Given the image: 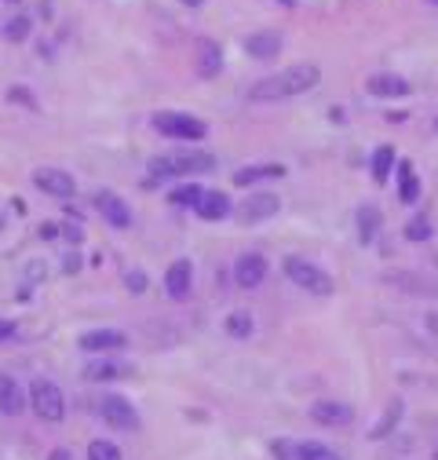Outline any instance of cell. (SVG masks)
<instances>
[{
    "instance_id": "6da1fadb",
    "label": "cell",
    "mask_w": 438,
    "mask_h": 460,
    "mask_svg": "<svg viewBox=\"0 0 438 460\" xmlns=\"http://www.w3.org/2000/svg\"><path fill=\"white\" fill-rule=\"evenodd\" d=\"M322 81V70L315 63H296L277 73L260 77L256 84H248V99L253 103H281V99H296L303 91H310Z\"/></svg>"
},
{
    "instance_id": "7a4b0ae2",
    "label": "cell",
    "mask_w": 438,
    "mask_h": 460,
    "mask_svg": "<svg viewBox=\"0 0 438 460\" xmlns=\"http://www.w3.org/2000/svg\"><path fill=\"white\" fill-rule=\"evenodd\" d=\"M215 158L205 150H183V153H165V158L150 161V175L153 179H183V175H201L212 172Z\"/></svg>"
},
{
    "instance_id": "3957f363",
    "label": "cell",
    "mask_w": 438,
    "mask_h": 460,
    "mask_svg": "<svg viewBox=\"0 0 438 460\" xmlns=\"http://www.w3.org/2000/svg\"><path fill=\"white\" fill-rule=\"evenodd\" d=\"M285 278H289L296 289L310 292V296H332V289H336V282L329 278V274H325L318 263L303 260V256H289V260H285Z\"/></svg>"
},
{
    "instance_id": "277c9868",
    "label": "cell",
    "mask_w": 438,
    "mask_h": 460,
    "mask_svg": "<svg viewBox=\"0 0 438 460\" xmlns=\"http://www.w3.org/2000/svg\"><path fill=\"white\" fill-rule=\"evenodd\" d=\"M153 128L168 139H186V143H198L208 136V125L194 113H179V110H161L153 113Z\"/></svg>"
},
{
    "instance_id": "5b68a950",
    "label": "cell",
    "mask_w": 438,
    "mask_h": 460,
    "mask_svg": "<svg viewBox=\"0 0 438 460\" xmlns=\"http://www.w3.org/2000/svg\"><path fill=\"white\" fill-rule=\"evenodd\" d=\"M29 406H34V413L44 424H62V416H66V394L51 380H34L29 384Z\"/></svg>"
},
{
    "instance_id": "8992f818",
    "label": "cell",
    "mask_w": 438,
    "mask_h": 460,
    "mask_svg": "<svg viewBox=\"0 0 438 460\" xmlns=\"http://www.w3.org/2000/svg\"><path fill=\"white\" fill-rule=\"evenodd\" d=\"M99 413H103V420L110 427H117V431H136V427H139V413H136V406L124 394H113V391L103 394L99 398Z\"/></svg>"
},
{
    "instance_id": "52a82bcc",
    "label": "cell",
    "mask_w": 438,
    "mask_h": 460,
    "mask_svg": "<svg viewBox=\"0 0 438 460\" xmlns=\"http://www.w3.org/2000/svg\"><path fill=\"white\" fill-rule=\"evenodd\" d=\"M277 208H281V198H277V194L256 190V194H248V198L238 205V220H241V223H263V220L277 216Z\"/></svg>"
},
{
    "instance_id": "ba28073f",
    "label": "cell",
    "mask_w": 438,
    "mask_h": 460,
    "mask_svg": "<svg viewBox=\"0 0 438 460\" xmlns=\"http://www.w3.org/2000/svg\"><path fill=\"white\" fill-rule=\"evenodd\" d=\"M34 187L48 198H73L77 194V179L62 168H37L34 172Z\"/></svg>"
},
{
    "instance_id": "9c48e42d",
    "label": "cell",
    "mask_w": 438,
    "mask_h": 460,
    "mask_svg": "<svg viewBox=\"0 0 438 460\" xmlns=\"http://www.w3.org/2000/svg\"><path fill=\"white\" fill-rule=\"evenodd\" d=\"M96 208H99V216H103L110 227H117V230L132 227V208H128V201H124L121 194L99 190V194H96Z\"/></svg>"
},
{
    "instance_id": "30bf717a",
    "label": "cell",
    "mask_w": 438,
    "mask_h": 460,
    "mask_svg": "<svg viewBox=\"0 0 438 460\" xmlns=\"http://www.w3.org/2000/svg\"><path fill=\"white\" fill-rule=\"evenodd\" d=\"M263 278H267V260L260 252H241L234 260V282L241 289H260Z\"/></svg>"
},
{
    "instance_id": "8fae6325",
    "label": "cell",
    "mask_w": 438,
    "mask_h": 460,
    "mask_svg": "<svg viewBox=\"0 0 438 460\" xmlns=\"http://www.w3.org/2000/svg\"><path fill=\"white\" fill-rule=\"evenodd\" d=\"M387 282L402 292H409V296H431L438 300V278H431V274H417V270H394L387 274Z\"/></svg>"
},
{
    "instance_id": "7c38bea8",
    "label": "cell",
    "mask_w": 438,
    "mask_h": 460,
    "mask_svg": "<svg viewBox=\"0 0 438 460\" xmlns=\"http://www.w3.org/2000/svg\"><path fill=\"white\" fill-rule=\"evenodd\" d=\"M365 91H369V96H377V99H405L413 91V84L405 77H398V73H372L365 81Z\"/></svg>"
},
{
    "instance_id": "4fadbf2b",
    "label": "cell",
    "mask_w": 438,
    "mask_h": 460,
    "mask_svg": "<svg viewBox=\"0 0 438 460\" xmlns=\"http://www.w3.org/2000/svg\"><path fill=\"white\" fill-rule=\"evenodd\" d=\"M26 406H29V391L15 377L0 373V413H4V416H19Z\"/></svg>"
},
{
    "instance_id": "5bb4252c",
    "label": "cell",
    "mask_w": 438,
    "mask_h": 460,
    "mask_svg": "<svg viewBox=\"0 0 438 460\" xmlns=\"http://www.w3.org/2000/svg\"><path fill=\"white\" fill-rule=\"evenodd\" d=\"M190 285H194V263L190 260H175L165 270V292L172 300H186L190 296Z\"/></svg>"
},
{
    "instance_id": "9a60e30c",
    "label": "cell",
    "mask_w": 438,
    "mask_h": 460,
    "mask_svg": "<svg viewBox=\"0 0 438 460\" xmlns=\"http://www.w3.org/2000/svg\"><path fill=\"white\" fill-rule=\"evenodd\" d=\"M124 344H128V336L117 332V329H91L81 336V351L88 354H106V351H121Z\"/></svg>"
},
{
    "instance_id": "2e32d148",
    "label": "cell",
    "mask_w": 438,
    "mask_h": 460,
    "mask_svg": "<svg viewBox=\"0 0 438 460\" xmlns=\"http://www.w3.org/2000/svg\"><path fill=\"white\" fill-rule=\"evenodd\" d=\"M310 416H315L318 424L325 427H347L355 420V409L347 402H332V398H322V402L310 406Z\"/></svg>"
},
{
    "instance_id": "e0dca14e",
    "label": "cell",
    "mask_w": 438,
    "mask_h": 460,
    "mask_svg": "<svg viewBox=\"0 0 438 460\" xmlns=\"http://www.w3.org/2000/svg\"><path fill=\"white\" fill-rule=\"evenodd\" d=\"M124 377H132V365H124V362L96 358L84 365V380H91V384H110V380H124Z\"/></svg>"
},
{
    "instance_id": "ac0fdd59",
    "label": "cell",
    "mask_w": 438,
    "mask_h": 460,
    "mask_svg": "<svg viewBox=\"0 0 438 460\" xmlns=\"http://www.w3.org/2000/svg\"><path fill=\"white\" fill-rule=\"evenodd\" d=\"M230 198L223 194V190H205L201 194V201L194 205V212H198V216L201 220H208V223H219V220H227L230 216Z\"/></svg>"
},
{
    "instance_id": "d6986e66",
    "label": "cell",
    "mask_w": 438,
    "mask_h": 460,
    "mask_svg": "<svg viewBox=\"0 0 438 460\" xmlns=\"http://www.w3.org/2000/svg\"><path fill=\"white\" fill-rule=\"evenodd\" d=\"M245 51L253 55V58H277V51H281V34H274V29H260V34H253V37H245Z\"/></svg>"
},
{
    "instance_id": "ffe728a7",
    "label": "cell",
    "mask_w": 438,
    "mask_h": 460,
    "mask_svg": "<svg viewBox=\"0 0 438 460\" xmlns=\"http://www.w3.org/2000/svg\"><path fill=\"white\" fill-rule=\"evenodd\" d=\"M281 175H285V165L267 161V165H245V168H238V172H234V183H238V187H253V183L281 179Z\"/></svg>"
},
{
    "instance_id": "44dd1931",
    "label": "cell",
    "mask_w": 438,
    "mask_h": 460,
    "mask_svg": "<svg viewBox=\"0 0 438 460\" xmlns=\"http://www.w3.org/2000/svg\"><path fill=\"white\" fill-rule=\"evenodd\" d=\"M219 70H223V48L215 41H198V73L215 77Z\"/></svg>"
},
{
    "instance_id": "7402d4cb",
    "label": "cell",
    "mask_w": 438,
    "mask_h": 460,
    "mask_svg": "<svg viewBox=\"0 0 438 460\" xmlns=\"http://www.w3.org/2000/svg\"><path fill=\"white\" fill-rule=\"evenodd\" d=\"M380 227H384L380 208H377V205H362V208H358V237H362L365 245H369V241H377Z\"/></svg>"
},
{
    "instance_id": "603a6c76",
    "label": "cell",
    "mask_w": 438,
    "mask_h": 460,
    "mask_svg": "<svg viewBox=\"0 0 438 460\" xmlns=\"http://www.w3.org/2000/svg\"><path fill=\"white\" fill-rule=\"evenodd\" d=\"M398 198L405 205H413L420 198V179H417V172H413L409 161H398Z\"/></svg>"
},
{
    "instance_id": "cb8c5ba5",
    "label": "cell",
    "mask_w": 438,
    "mask_h": 460,
    "mask_svg": "<svg viewBox=\"0 0 438 460\" xmlns=\"http://www.w3.org/2000/svg\"><path fill=\"white\" fill-rule=\"evenodd\" d=\"M223 329H227V336H234V340H248L253 329H256V322H253V315H248V311H230L227 322H223Z\"/></svg>"
},
{
    "instance_id": "d4e9b609",
    "label": "cell",
    "mask_w": 438,
    "mask_h": 460,
    "mask_svg": "<svg viewBox=\"0 0 438 460\" xmlns=\"http://www.w3.org/2000/svg\"><path fill=\"white\" fill-rule=\"evenodd\" d=\"M398 420H402V402L394 398V402H387V409H384V416H380V424L369 431V439H387L394 427H398Z\"/></svg>"
},
{
    "instance_id": "484cf974",
    "label": "cell",
    "mask_w": 438,
    "mask_h": 460,
    "mask_svg": "<svg viewBox=\"0 0 438 460\" xmlns=\"http://www.w3.org/2000/svg\"><path fill=\"white\" fill-rule=\"evenodd\" d=\"M391 168H394V146H377V153H372V179L377 183H387V175H391Z\"/></svg>"
},
{
    "instance_id": "4316f807",
    "label": "cell",
    "mask_w": 438,
    "mask_h": 460,
    "mask_svg": "<svg viewBox=\"0 0 438 460\" xmlns=\"http://www.w3.org/2000/svg\"><path fill=\"white\" fill-rule=\"evenodd\" d=\"M296 460H343L325 442H296Z\"/></svg>"
},
{
    "instance_id": "83f0119b",
    "label": "cell",
    "mask_w": 438,
    "mask_h": 460,
    "mask_svg": "<svg viewBox=\"0 0 438 460\" xmlns=\"http://www.w3.org/2000/svg\"><path fill=\"white\" fill-rule=\"evenodd\" d=\"M29 29H34V19H29V15H11V19L4 22V41L22 44V41L29 37Z\"/></svg>"
},
{
    "instance_id": "f1b7e54d",
    "label": "cell",
    "mask_w": 438,
    "mask_h": 460,
    "mask_svg": "<svg viewBox=\"0 0 438 460\" xmlns=\"http://www.w3.org/2000/svg\"><path fill=\"white\" fill-rule=\"evenodd\" d=\"M201 194H205V187H198V183H183V187H175L168 198H172V205H198L201 201Z\"/></svg>"
},
{
    "instance_id": "f546056e",
    "label": "cell",
    "mask_w": 438,
    "mask_h": 460,
    "mask_svg": "<svg viewBox=\"0 0 438 460\" xmlns=\"http://www.w3.org/2000/svg\"><path fill=\"white\" fill-rule=\"evenodd\" d=\"M88 460H121V449H117V442L96 439V442H88Z\"/></svg>"
},
{
    "instance_id": "4dcf8cb0",
    "label": "cell",
    "mask_w": 438,
    "mask_h": 460,
    "mask_svg": "<svg viewBox=\"0 0 438 460\" xmlns=\"http://www.w3.org/2000/svg\"><path fill=\"white\" fill-rule=\"evenodd\" d=\"M405 237H409V241H427L431 237V223L424 216H413L409 223H405Z\"/></svg>"
},
{
    "instance_id": "1f68e13d",
    "label": "cell",
    "mask_w": 438,
    "mask_h": 460,
    "mask_svg": "<svg viewBox=\"0 0 438 460\" xmlns=\"http://www.w3.org/2000/svg\"><path fill=\"white\" fill-rule=\"evenodd\" d=\"M270 453H274L277 460H296V442H285V439H277V442L270 446Z\"/></svg>"
},
{
    "instance_id": "d6a6232c",
    "label": "cell",
    "mask_w": 438,
    "mask_h": 460,
    "mask_svg": "<svg viewBox=\"0 0 438 460\" xmlns=\"http://www.w3.org/2000/svg\"><path fill=\"white\" fill-rule=\"evenodd\" d=\"M124 285H128L132 292H143V289H146V274H143V270H128V278H124Z\"/></svg>"
},
{
    "instance_id": "836d02e7",
    "label": "cell",
    "mask_w": 438,
    "mask_h": 460,
    "mask_svg": "<svg viewBox=\"0 0 438 460\" xmlns=\"http://www.w3.org/2000/svg\"><path fill=\"white\" fill-rule=\"evenodd\" d=\"M8 99H11V103L19 99L22 106H37V103H34V96H29V91H26V88H11V91H8Z\"/></svg>"
},
{
    "instance_id": "e575fe53",
    "label": "cell",
    "mask_w": 438,
    "mask_h": 460,
    "mask_svg": "<svg viewBox=\"0 0 438 460\" xmlns=\"http://www.w3.org/2000/svg\"><path fill=\"white\" fill-rule=\"evenodd\" d=\"M11 336H15V322L0 318V344H4V340H11Z\"/></svg>"
},
{
    "instance_id": "d590c367",
    "label": "cell",
    "mask_w": 438,
    "mask_h": 460,
    "mask_svg": "<svg viewBox=\"0 0 438 460\" xmlns=\"http://www.w3.org/2000/svg\"><path fill=\"white\" fill-rule=\"evenodd\" d=\"M48 460H73V453H70V449H55Z\"/></svg>"
},
{
    "instance_id": "8d00e7d4",
    "label": "cell",
    "mask_w": 438,
    "mask_h": 460,
    "mask_svg": "<svg viewBox=\"0 0 438 460\" xmlns=\"http://www.w3.org/2000/svg\"><path fill=\"white\" fill-rule=\"evenodd\" d=\"M55 234H58L55 223H44V227H41V237H55Z\"/></svg>"
},
{
    "instance_id": "74e56055",
    "label": "cell",
    "mask_w": 438,
    "mask_h": 460,
    "mask_svg": "<svg viewBox=\"0 0 438 460\" xmlns=\"http://www.w3.org/2000/svg\"><path fill=\"white\" fill-rule=\"evenodd\" d=\"M8 4H19V0H8Z\"/></svg>"
},
{
    "instance_id": "f35d334b",
    "label": "cell",
    "mask_w": 438,
    "mask_h": 460,
    "mask_svg": "<svg viewBox=\"0 0 438 460\" xmlns=\"http://www.w3.org/2000/svg\"><path fill=\"white\" fill-rule=\"evenodd\" d=\"M0 227H4V223H0Z\"/></svg>"
}]
</instances>
